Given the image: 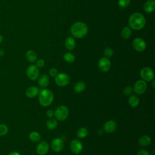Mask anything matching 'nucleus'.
I'll return each mask as SVG.
<instances>
[{
  "instance_id": "5701e85b",
  "label": "nucleus",
  "mask_w": 155,
  "mask_h": 155,
  "mask_svg": "<svg viewBox=\"0 0 155 155\" xmlns=\"http://www.w3.org/2000/svg\"><path fill=\"white\" fill-rule=\"evenodd\" d=\"M57 125H58V122L54 119H50L46 122L47 128L50 130L55 129Z\"/></svg>"
},
{
  "instance_id": "0eeeda50",
  "label": "nucleus",
  "mask_w": 155,
  "mask_h": 155,
  "mask_svg": "<svg viewBox=\"0 0 155 155\" xmlns=\"http://www.w3.org/2000/svg\"><path fill=\"white\" fill-rule=\"evenodd\" d=\"M26 74L27 77L31 81H35L37 79L39 74L38 67L35 65H30L27 68Z\"/></svg>"
},
{
  "instance_id": "7ed1b4c3",
  "label": "nucleus",
  "mask_w": 155,
  "mask_h": 155,
  "mask_svg": "<svg viewBox=\"0 0 155 155\" xmlns=\"http://www.w3.org/2000/svg\"><path fill=\"white\" fill-rule=\"evenodd\" d=\"M53 92L48 89H43L39 93V102L42 107L49 106L53 101Z\"/></svg>"
},
{
  "instance_id": "9d476101",
  "label": "nucleus",
  "mask_w": 155,
  "mask_h": 155,
  "mask_svg": "<svg viewBox=\"0 0 155 155\" xmlns=\"http://www.w3.org/2000/svg\"><path fill=\"white\" fill-rule=\"evenodd\" d=\"M64 141L61 138H55L51 141V146L52 150L56 153L61 152L64 148Z\"/></svg>"
},
{
  "instance_id": "4be33fe9",
  "label": "nucleus",
  "mask_w": 155,
  "mask_h": 155,
  "mask_svg": "<svg viewBox=\"0 0 155 155\" xmlns=\"http://www.w3.org/2000/svg\"><path fill=\"white\" fill-rule=\"evenodd\" d=\"M29 139L33 142H38L41 140V135L37 131H31L28 135Z\"/></svg>"
},
{
  "instance_id": "aec40b11",
  "label": "nucleus",
  "mask_w": 155,
  "mask_h": 155,
  "mask_svg": "<svg viewBox=\"0 0 155 155\" xmlns=\"http://www.w3.org/2000/svg\"><path fill=\"white\" fill-rule=\"evenodd\" d=\"M27 60L30 62H35L37 61V54L33 50H28L25 54Z\"/></svg>"
},
{
  "instance_id": "9b49d317",
  "label": "nucleus",
  "mask_w": 155,
  "mask_h": 155,
  "mask_svg": "<svg viewBox=\"0 0 155 155\" xmlns=\"http://www.w3.org/2000/svg\"><path fill=\"white\" fill-rule=\"evenodd\" d=\"M133 45L134 48L137 51H143L146 48V42L143 39L140 38H136L133 42Z\"/></svg>"
},
{
  "instance_id": "f03ea898",
  "label": "nucleus",
  "mask_w": 155,
  "mask_h": 155,
  "mask_svg": "<svg viewBox=\"0 0 155 155\" xmlns=\"http://www.w3.org/2000/svg\"><path fill=\"white\" fill-rule=\"evenodd\" d=\"M70 31L74 37L82 38L87 35L88 33V27L87 25L82 22H76L71 25Z\"/></svg>"
},
{
  "instance_id": "20e7f679",
  "label": "nucleus",
  "mask_w": 155,
  "mask_h": 155,
  "mask_svg": "<svg viewBox=\"0 0 155 155\" xmlns=\"http://www.w3.org/2000/svg\"><path fill=\"white\" fill-rule=\"evenodd\" d=\"M68 114L69 111L68 108L64 105H61L58 107L54 111V116L57 120L59 121L65 120L68 117Z\"/></svg>"
},
{
  "instance_id": "6ab92c4d",
  "label": "nucleus",
  "mask_w": 155,
  "mask_h": 155,
  "mask_svg": "<svg viewBox=\"0 0 155 155\" xmlns=\"http://www.w3.org/2000/svg\"><path fill=\"white\" fill-rule=\"evenodd\" d=\"M65 45L68 50H72L76 47V41L72 37H68L65 41Z\"/></svg>"
},
{
  "instance_id": "412c9836",
  "label": "nucleus",
  "mask_w": 155,
  "mask_h": 155,
  "mask_svg": "<svg viewBox=\"0 0 155 155\" xmlns=\"http://www.w3.org/2000/svg\"><path fill=\"white\" fill-rule=\"evenodd\" d=\"M128 104L131 107H136L139 104V97L135 94L131 95L128 99Z\"/></svg>"
},
{
  "instance_id": "473e14b6",
  "label": "nucleus",
  "mask_w": 155,
  "mask_h": 155,
  "mask_svg": "<svg viewBox=\"0 0 155 155\" xmlns=\"http://www.w3.org/2000/svg\"><path fill=\"white\" fill-rule=\"evenodd\" d=\"M137 155H150L149 152L144 149H141L138 151Z\"/></svg>"
},
{
  "instance_id": "f8f14e48",
  "label": "nucleus",
  "mask_w": 155,
  "mask_h": 155,
  "mask_svg": "<svg viewBox=\"0 0 155 155\" xmlns=\"http://www.w3.org/2000/svg\"><path fill=\"white\" fill-rule=\"evenodd\" d=\"M70 147L71 151L75 154L80 153L83 149L82 143L78 139H74L71 140L70 144Z\"/></svg>"
},
{
  "instance_id": "f257e3e1",
  "label": "nucleus",
  "mask_w": 155,
  "mask_h": 155,
  "mask_svg": "<svg viewBox=\"0 0 155 155\" xmlns=\"http://www.w3.org/2000/svg\"><path fill=\"white\" fill-rule=\"evenodd\" d=\"M145 17L139 13H134L129 18L128 23L130 27L136 30H139L143 28L145 25Z\"/></svg>"
},
{
  "instance_id": "72a5a7b5",
  "label": "nucleus",
  "mask_w": 155,
  "mask_h": 155,
  "mask_svg": "<svg viewBox=\"0 0 155 155\" xmlns=\"http://www.w3.org/2000/svg\"><path fill=\"white\" fill-rule=\"evenodd\" d=\"M49 74H50V75L51 76H52V77H55V76L58 74V71H57V70H56V68H51V69L50 70V71H49Z\"/></svg>"
},
{
  "instance_id": "e433bc0d",
  "label": "nucleus",
  "mask_w": 155,
  "mask_h": 155,
  "mask_svg": "<svg viewBox=\"0 0 155 155\" xmlns=\"http://www.w3.org/2000/svg\"><path fill=\"white\" fill-rule=\"evenodd\" d=\"M4 54V51L2 50H0V56H2Z\"/></svg>"
},
{
  "instance_id": "b1692460",
  "label": "nucleus",
  "mask_w": 155,
  "mask_h": 155,
  "mask_svg": "<svg viewBox=\"0 0 155 155\" xmlns=\"http://www.w3.org/2000/svg\"><path fill=\"white\" fill-rule=\"evenodd\" d=\"M85 89V84L82 82H78L74 84V90L76 93H81Z\"/></svg>"
},
{
  "instance_id": "a211bd4d",
  "label": "nucleus",
  "mask_w": 155,
  "mask_h": 155,
  "mask_svg": "<svg viewBox=\"0 0 155 155\" xmlns=\"http://www.w3.org/2000/svg\"><path fill=\"white\" fill-rule=\"evenodd\" d=\"M138 143L140 146H142L143 147H148L151 143V138L149 136H147V135L143 136L139 139Z\"/></svg>"
},
{
  "instance_id": "7c9ffc66",
  "label": "nucleus",
  "mask_w": 155,
  "mask_h": 155,
  "mask_svg": "<svg viewBox=\"0 0 155 155\" xmlns=\"http://www.w3.org/2000/svg\"><path fill=\"white\" fill-rule=\"evenodd\" d=\"M133 91V88L130 86L125 87L123 90V93L125 95H130L131 94V93Z\"/></svg>"
},
{
  "instance_id": "bb28decb",
  "label": "nucleus",
  "mask_w": 155,
  "mask_h": 155,
  "mask_svg": "<svg viewBox=\"0 0 155 155\" xmlns=\"http://www.w3.org/2000/svg\"><path fill=\"white\" fill-rule=\"evenodd\" d=\"M63 57H64V60L66 62H70V63L73 62L75 61L74 56L72 53H68V52L65 53L64 54Z\"/></svg>"
},
{
  "instance_id": "c756f323",
  "label": "nucleus",
  "mask_w": 155,
  "mask_h": 155,
  "mask_svg": "<svg viewBox=\"0 0 155 155\" xmlns=\"http://www.w3.org/2000/svg\"><path fill=\"white\" fill-rule=\"evenodd\" d=\"M130 3V0H118V4L120 7H127Z\"/></svg>"
},
{
  "instance_id": "c9c22d12",
  "label": "nucleus",
  "mask_w": 155,
  "mask_h": 155,
  "mask_svg": "<svg viewBox=\"0 0 155 155\" xmlns=\"http://www.w3.org/2000/svg\"><path fill=\"white\" fill-rule=\"evenodd\" d=\"M8 155H21L19 153L18 151H12L8 154Z\"/></svg>"
},
{
  "instance_id": "2f4dec72",
  "label": "nucleus",
  "mask_w": 155,
  "mask_h": 155,
  "mask_svg": "<svg viewBox=\"0 0 155 155\" xmlns=\"http://www.w3.org/2000/svg\"><path fill=\"white\" fill-rule=\"evenodd\" d=\"M44 65H45V61L43 59H39L37 60V61H36V66L38 67L41 68V67H44Z\"/></svg>"
},
{
  "instance_id": "4c0bfd02",
  "label": "nucleus",
  "mask_w": 155,
  "mask_h": 155,
  "mask_svg": "<svg viewBox=\"0 0 155 155\" xmlns=\"http://www.w3.org/2000/svg\"><path fill=\"white\" fill-rule=\"evenodd\" d=\"M3 39H4L3 36H1V35H0V44H1V42L3 41Z\"/></svg>"
},
{
  "instance_id": "dca6fc26",
  "label": "nucleus",
  "mask_w": 155,
  "mask_h": 155,
  "mask_svg": "<svg viewBox=\"0 0 155 155\" xmlns=\"http://www.w3.org/2000/svg\"><path fill=\"white\" fill-rule=\"evenodd\" d=\"M39 90L38 87L35 86H31L28 87L25 91L26 96L29 98H33L38 95Z\"/></svg>"
},
{
  "instance_id": "ddd939ff",
  "label": "nucleus",
  "mask_w": 155,
  "mask_h": 155,
  "mask_svg": "<svg viewBox=\"0 0 155 155\" xmlns=\"http://www.w3.org/2000/svg\"><path fill=\"white\" fill-rule=\"evenodd\" d=\"M49 150V145L46 141H42L38 144L36 147V153L39 155H45Z\"/></svg>"
},
{
  "instance_id": "393cba45",
  "label": "nucleus",
  "mask_w": 155,
  "mask_h": 155,
  "mask_svg": "<svg viewBox=\"0 0 155 155\" xmlns=\"http://www.w3.org/2000/svg\"><path fill=\"white\" fill-rule=\"evenodd\" d=\"M131 35V31L130 30V28L128 27H125L122 28V31H121V36L122 37L125 39H128Z\"/></svg>"
},
{
  "instance_id": "c85d7f7f",
  "label": "nucleus",
  "mask_w": 155,
  "mask_h": 155,
  "mask_svg": "<svg viewBox=\"0 0 155 155\" xmlns=\"http://www.w3.org/2000/svg\"><path fill=\"white\" fill-rule=\"evenodd\" d=\"M104 54L105 57H106L107 58L111 57L113 54V50L111 48H109V47L106 48L104 51Z\"/></svg>"
},
{
  "instance_id": "6e6552de",
  "label": "nucleus",
  "mask_w": 155,
  "mask_h": 155,
  "mask_svg": "<svg viewBox=\"0 0 155 155\" xmlns=\"http://www.w3.org/2000/svg\"><path fill=\"white\" fill-rule=\"evenodd\" d=\"M140 76L142 80L145 81V82H149L153 80L154 78V74L151 68L150 67H143L140 72Z\"/></svg>"
},
{
  "instance_id": "2eb2a0df",
  "label": "nucleus",
  "mask_w": 155,
  "mask_h": 155,
  "mask_svg": "<svg viewBox=\"0 0 155 155\" xmlns=\"http://www.w3.org/2000/svg\"><path fill=\"white\" fill-rule=\"evenodd\" d=\"M143 10L148 13H152L155 10V1L154 0H148L143 5Z\"/></svg>"
},
{
  "instance_id": "f704fd0d",
  "label": "nucleus",
  "mask_w": 155,
  "mask_h": 155,
  "mask_svg": "<svg viewBox=\"0 0 155 155\" xmlns=\"http://www.w3.org/2000/svg\"><path fill=\"white\" fill-rule=\"evenodd\" d=\"M46 114L49 117H52L54 116V111L53 110H48L46 112Z\"/></svg>"
},
{
  "instance_id": "4468645a",
  "label": "nucleus",
  "mask_w": 155,
  "mask_h": 155,
  "mask_svg": "<svg viewBox=\"0 0 155 155\" xmlns=\"http://www.w3.org/2000/svg\"><path fill=\"white\" fill-rule=\"evenodd\" d=\"M117 127V124L114 120H110L106 122L104 125V130L108 133H111L114 132Z\"/></svg>"
},
{
  "instance_id": "423d86ee",
  "label": "nucleus",
  "mask_w": 155,
  "mask_h": 155,
  "mask_svg": "<svg viewBox=\"0 0 155 155\" xmlns=\"http://www.w3.org/2000/svg\"><path fill=\"white\" fill-rule=\"evenodd\" d=\"M147 88V85L146 82L143 80H138L135 82L133 90L136 94L140 95L143 94L146 91Z\"/></svg>"
},
{
  "instance_id": "1a4fd4ad",
  "label": "nucleus",
  "mask_w": 155,
  "mask_h": 155,
  "mask_svg": "<svg viewBox=\"0 0 155 155\" xmlns=\"http://www.w3.org/2000/svg\"><path fill=\"white\" fill-rule=\"evenodd\" d=\"M98 67L103 72H107L111 68V62L110 59L106 57L101 58L98 62Z\"/></svg>"
},
{
  "instance_id": "39448f33",
  "label": "nucleus",
  "mask_w": 155,
  "mask_h": 155,
  "mask_svg": "<svg viewBox=\"0 0 155 155\" xmlns=\"http://www.w3.org/2000/svg\"><path fill=\"white\" fill-rule=\"evenodd\" d=\"M55 82L56 84L60 87H65L67 85L70 81V76L64 73H58L55 76Z\"/></svg>"
},
{
  "instance_id": "a878e982",
  "label": "nucleus",
  "mask_w": 155,
  "mask_h": 155,
  "mask_svg": "<svg viewBox=\"0 0 155 155\" xmlns=\"http://www.w3.org/2000/svg\"><path fill=\"white\" fill-rule=\"evenodd\" d=\"M88 131L87 130V129L86 128L84 127H82L79 128V130L77 131V136L79 138L81 139H83L84 137H85L87 135H88Z\"/></svg>"
},
{
  "instance_id": "f3484780",
  "label": "nucleus",
  "mask_w": 155,
  "mask_h": 155,
  "mask_svg": "<svg viewBox=\"0 0 155 155\" xmlns=\"http://www.w3.org/2000/svg\"><path fill=\"white\" fill-rule=\"evenodd\" d=\"M49 77L46 74L41 75L38 79V84L42 88H45L49 84Z\"/></svg>"
},
{
  "instance_id": "cd10ccee",
  "label": "nucleus",
  "mask_w": 155,
  "mask_h": 155,
  "mask_svg": "<svg viewBox=\"0 0 155 155\" xmlns=\"http://www.w3.org/2000/svg\"><path fill=\"white\" fill-rule=\"evenodd\" d=\"M8 128L7 125L4 124H0V136H4L7 134Z\"/></svg>"
}]
</instances>
